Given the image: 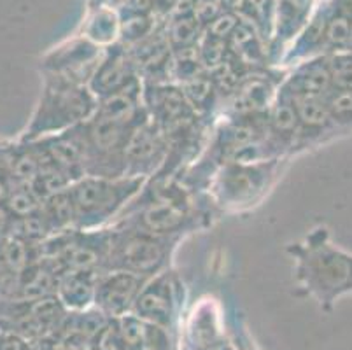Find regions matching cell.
Returning a JSON list of instances; mask_svg holds the SVG:
<instances>
[{"mask_svg":"<svg viewBox=\"0 0 352 350\" xmlns=\"http://www.w3.org/2000/svg\"><path fill=\"white\" fill-rule=\"evenodd\" d=\"M298 294L318 301L329 314L338 300L352 293V254L331 242L324 224L312 228L300 242L289 243Z\"/></svg>","mask_w":352,"mask_h":350,"instance_id":"obj_1","label":"cell"},{"mask_svg":"<svg viewBox=\"0 0 352 350\" xmlns=\"http://www.w3.org/2000/svg\"><path fill=\"white\" fill-rule=\"evenodd\" d=\"M209 217L186 188L163 177L153 189L144 186L113 224L135 228L156 237L184 239L188 233L209 226Z\"/></svg>","mask_w":352,"mask_h":350,"instance_id":"obj_2","label":"cell"},{"mask_svg":"<svg viewBox=\"0 0 352 350\" xmlns=\"http://www.w3.org/2000/svg\"><path fill=\"white\" fill-rule=\"evenodd\" d=\"M97 107V96L88 85L46 72L39 102L18 140L32 142L70 130L89 120Z\"/></svg>","mask_w":352,"mask_h":350,"instance_id":"obj_3","label":"cell"},{"mask_svg":"<svg viewBox=\"0 0 352 350\" xmlns=\"http://www.w3.org/2000/svg\"><path fill=\"white\" fill-rule=\"evenodd\" d=\"M144 177L82 175L70 184L76 230H100L114 223L126 205L142 191Z\"/></svg>","mask_w":352,"mask_h":350,"instance_id":"obj_4","label":"cell"},{"mask_svg":"<svg viewBox=\"0 0 352 350\" xmlns=\"http://www.w3.org/2000/svg\"><path fill=\"white\" fill-rule=\"evenodd\" d=\"M284 160L286 158L221 163L209 175L207 186L214 207L225 212H240L254 207L275 184Z\"/></svg>","mask_w":352,"mask_h":350,"instance_id":"obj_5","label":"cell"},{"mask_svg":"<svg viewBox=\"0 0 352 350\" xmlns=\"http://www.w3.org/2000/svg\"><path fill=\"white\" fill-rule=\"evenodd\" d=\"M111 239L104 272L121 270L128 274L151 278L170 268L174 250L182 239L156 237L126 226H109Z\"/></svg>","mask_w":352,"mask_h":350,"instance_id":"obj_6","label":"cell"},{"mask_svg":"<svg viewBox=\"0 0 352 350\" xmlns=\"http://www.w3.org/2000/svg\"><path fill=\"white\" fill-rule=\"evenodd\" d=\"M168 140L158 127L149 120H144L132 130L123 151L124 175L128 177L149 179L162 172L168 158Z\"/></svg>","mask_w":352,"mask_h":350,"instance_id":"obj_7","label":"cell"},{"mask_svg":"<svg viewBox=\"0 0 352 350\" xmlns=\"http://www.w3.org/2000/svg\"><path fill=\"white\" fill-rule=\"evenodd\" d=\"M181 282L170 268L147 278L133 303L132 314L146 322L166 329L172 326L179 307Z\"/></svg>","mask_w":352,"mask_h":350,"instance_id":"obj_8","label":"cell"},{"mask_svg":"<svg viewBox=\"0 0 352 350\" xmlns=\"http://www.w3.org/2000/svg\"><path fill=\"white\" fill-rule=\"evenodd\" d=\"M146 282V277L121 270L102 272L95 289L94 307L109 319H120L132 312L133 303Z\"/></svg>","mask_w":352,"mask_h":350,"instance_id":"obj_9","label":"cell"},{"mask_svg":"<svg viewBox=\"0 0 352 350\" xmlns=\"http://www.w3.org/2000/svg\"><path fill=\"white\" fill-rule=\"evenodd\" d=\"M293 100L300 123L296 151L316 147L337 137L338 130L333 127L324 96H293Z\"/></svg>","mask_w":352,"mask_h":350,"instance_id":"obj_10","label":"cell"},{"mask_svg":"<svg viewBox=\"0 0 352 350\" xmlns=\"http://www.w3.org/2000/svg\"><path fill=\"white\" fill-rule=\"evenodd\" d=\"M137 63L126 53H113L102 58L97 70L89 79L88 86L97 96V100L126 89L128 86L139 81Z\"/></svg>","mask_w":352,"mask_h":350,"instance_id":"obj_11","label":"cell"},{"mask_svg":"<svg viewBox=\"0 0 352 350\" xmlns=\"http://www.w3.org/2000/svg\"><path fill=\"white\" fill-rule=\"evenodd\" d=\"M280 88L293 96H326L331 89L326 54L314 56L300 63L284 81Z\"/></svg>","mask_w":352,"mask_h":350,"instance_id":"obj_12","label":"cell"},{"mask_svg":"<svg viewBox=\"0 0 352 350\" xmlns=\"http://www.w3.org/2000/svg\"><path fill=\"white\" fill-rule=\"evenodd\" d=\"M97 272H65L58 277L56 296L70 312H79L94 307Z\"/></svg>","mask_w":352,"mask_h":350,"instance_id":"obj_13","label":"cell"},{"mask_svg":"<svg viewBox=\"0 0 352 350\" xmlns=\"http://www.w3.org/2000/svg\"><path fill=\"white\" fill-rule=\"evenodd\" d=\"M352 28V0L340 2L329 11L324 30V54L347 51Z\"/></svg>","mask_w":352,"mask_h":350,"instance_id":"obj_14","label":"cell"},{"mask_svg":"<svg viewBox=\"0 0 352 350\" xmlns=\"http://www.w3.org/2000/svg\"><path fill=\"white\" fill-rule=\"evenodd\" d=\"M182 89L184 96L188 98L191 107L195 109L198 116L209 114L212 112L217 98V88L212 81V76L206 72H200L198 76L191 77L188 81L177 85Z\"/></svg>","mask_w":352,"mask_h":350,"instance_id":"obj_15","label":"cell"},{"mask_svg":"<svg viewBox=\"0 0 352 350\" xmlns=\"http://www.w3.org/2000/svg\"><path fill=\"white\" fill-rule=\"evenodd\" d=\"M333 127L338 133L352 131V88H331L324 96Z\"/></svg>","mask_w":352,"mask_h":350,"instance_id":"obj_16","label":"cell"},{"mask_svg":"<svg viewBox=\"0 0 352 350\" xmlns=\"http://www.w3.org/2000/svg\"><path fill=\"white\" fill-rule=\"evenodd\" d=\"M331 88H352V53L337 51L326 54Z\"/></svg>","mask_w":352,"mask_h":350,"instance_id":"obj_17","label":"cell"},{"mask_svg":"<svg viewBox=\"0 0 352 350\" xmlns=\"http://www.w3.org/2000/svg\"><path fill=\"white\" fill-rule=\"evenodd\" d=\"M197 28H198V21L193 18H179L177 21L172 27V43L177 46V50L181 47H188L191 46V43L195 41V35H197Z\"/></svg>","mask_w":352,"mask_h":350,"instance_id":"obj_18","label":"cell"},{"mask_svg":"<svg viewBox=\"0 0 352 350\" xmlns=\"http://www.w3.org/2000/svg\"><path fill=\"white\" fill-rule=\"evenodd\" d=\"M91 347H94V350H126L120 331H118L116 320H109L107 326L102 329L100 335L91 343Z\"/></svg>","mask_w":352,"mask_h":350,"instance_id":"obj_19","label":"cell"},{"mask_svg":"<svg viewBox=\"0 0 352 350\" xmlns=\"http://www.w3.org/2000/svg\"><path fill=\"white\" fill-rule=\"evenodd\" d=\"M114 30H116V21L113 16L104 12V14H98L89 27V37L98 43H109L114 37Z\"/></svg>","mask_w":352,"mask_h":350,"instance_id":"obj_20","label":"cell"},{"mask_svg":"<svg viewBox=\"0 0 352 350\" xmlns=\"http://www.w3.org/2000/svg\"><path fill=\"white\" fill-rule=\"evenodd\" d=\"M236 25H239V21H236V18L233 14L217 16L212 21V25H210V35L225 41V37H230V35H232V32L235 30Z\"/></svg>","mask_w":352,"mask_h":350,"instance_id":"obj_21","label":"cell"},{"mask_svg":"<svg viewBox=\"0 0 352 350\" xmlns=\"http://www.w3.org/2000/svg\"><path fill=\"white\" fill-rule=\"evenodd\" d=\"M195 19L200 21V23H206V21H214L217 18V8L210 2V0H200V2H195Z\"/></svg>","mask_w":352,"mask_h":350,"instance_id":"obj_22","label":"cell"},{"mask_svg":"<svg viewBox=\"0 0 352 350\" xmlns=\"http://www.w3.org/2000/svg\"><path fill=\"white\" fill-rule=\"evenodd\" d=\"M14 216H12L9 208L4 205H0V240L4 239V237L11 235L12 230H14Z\"/></svg>","mask_w":352,"mask_h":350,"instance_id":"obj_23","label":"cell"},{"mask_svg":"<svg viewBox=\"0 0 352 350\" xmlns=\"http://www.w3.org/2000/svg\"><path fill=\"white\" fill-rule=\"evenodd\" d=\"M0 350H28V347L21 336L4 335L0 338Z\"/></svg>","mask_w":352,"mask_h":350,"instance_id":"obj_24","label":"cell"},{"mask_svg":"<svg viewBox=\"0 0 352 350\" xmlns=\"http://www.w3.org/2000/svg\"><path fill=\"white\" fill-rule=\"evenodd\" d=\"M124 30H126V35H130L133 39L142 37L144 32L147 30V21L144 18H140V16H137V18H132L130 21H126Z\"/></svg>","mask_w":352,"mask_h":350,"instance_id":"obj_25","label":"cell"},{"mask_svg":"<svg viewBox=\"0 0 352 350\" xmlns=\"http://www.w3.org/2000/svg\"><path fill=\"white\" fill-rule=\"evenodd\" d=\"M248 4H251L254 9H263L267 6V0H244Z\"/></svg>","mask_w":352,"mask_h":350,"instance_id":"obj_26","label":"cell"},{"mask_svg":"<svg viewBox=\"0 0 352 350\" xmlns=\"http://www.w3.org/2000/svg\"><path fill=\"white\" fill-rule=\"evenodd\" d=\"M151 4V0H135V8L137 9H147Z\"/></svg>","mask_w":352,"mask_h":350,"instance_id":"obj_27","label":"cell"},{"mask_svg":"<svg viewBox=\"0 0 352 350\" xmlns=\"http://www.w3.org/2000/svg\"><path fill=\"white\" fill-rule=\"evenodd\" d=\"M347 51H351V53H352V28H351V39H349V46H347Z\"/></svg>","mask_w":352,"mask_h":350,"instance_id":"obj_28","label":"cell"},{"mask_svg":"<svg viewBox=\"0 0 352 350\" xmlns=\"http://www.w3.org/2000/svg\"><path fill=\"white\" fill-rule=\"evenodd\" d=\"M62 350H76V349H62Z\"/></svg>","mask_w":352,"mask_h":350,"instance_id":"obj_29","label":"cell"}]
</instances>
